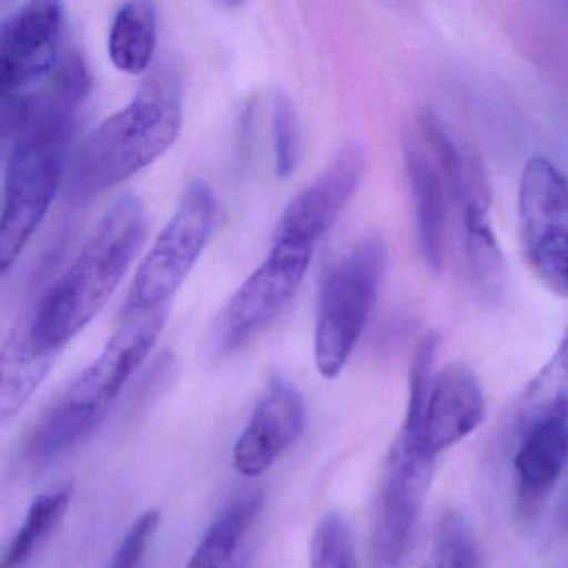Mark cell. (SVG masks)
<instances>
[{
	"mask_svg": "<svg viewBox=\"0 0 568 568\" xmlns=\"http://www.w3.org/2000/svg\"><path fill=\"white\" fill-rule=\"evenodd\" d=\"M89 75L78 54L36 91L2 99L4 204L0 221L2 271L18 261L65 179L69 149Z\"/></svg>",
	"mask_w": 568,
	"mask_h": 568,
	"instance_id": "cell-1",
	"label": "cell"
},
{
	"mask_svg": "<svg viewBox=\"0 0 568 568\" xmlns=\"http://www.w3.org/2000/svg\"><path fill=\"white\" fill-rule=\"evenodd\" d=\"M145 231L148 214L141 199H119L18 334L38 354L58 357L108 304L138 257Z\"/></svg>",
	"mask_w": 568,
	"mask_h": 568,
	"instance_id": "cell-2",
	"label": "cell"
},
{
	"mask_svg": "<svg viewBox=\"0 0 568 568\" xmlns=\"http://www.w3.org/2000/svg\"><path fill=\"white\" fill-rule=\"evenodd\" d=\"M184 95L172 65L155 69L125 108L105 119L72 159L69 199L89 202L144 171L178 141Z\"/></svg>",
	"mask_w": 568,
	"mask_h": 568,
	"instance_id": "cell-3",
	"label": "cell"
},
{
	"mask_svg": "<svg viewBox=\"0 0 568 568\" xmlns=\"http://www.w3.org/2000/svg\"><path fill=\"white\" fill-rule=\"evenodd\" d=\"M165 318L168 307L122 314L121 325L98 358L75 375L39 415L28 440L32 457H58L101 427L122 388L158 342Z\"/></svg>",
	"mask_w": 568,
	"mask_h": 568,
	"instance_id": "cell-4",
	"label": "cell"
},
{
	"mask_svg": "<svg viewBox=\"0 0 568 568\" xmlns=\"http://www.w3.org/2000/svg\"><path fill=\"white\" fill-rule=\"evenodd\" d=\"M387 258L384 239L372 234L325 272L314 334L315 367L322 377H337L351 358L374 312Z\"/></svg>",
	"mask_w": 568,
	"mask_h": 568,
	"instance_id": "cell-5",
	"label": "cell"
},
{
	"mask_svg": "<svg viewBox=\"0 0 568 568\" xmlns=\"http://www.w3.org/2000/svg\"><path fill=\"white\" fill-rule=\"evenodd\" d=\"M217 201L205 182L185 189L174 214L139 265L122 314L165 308L214 232Z\"/></svg>",
	"mask_w": 568,
	"mask_h": 568,
	"instance_id": "cell-6",
	"label": "cell"
},
{
	"mask_svg": "<svg viewBox=\"0 0 568 568\" xmlns=\"http://www.w3.org/2000/svg\"><path fill=\"white\" fill-rule=\"evenodd\" d=\"M517 212L525 262L548 291L568 297L567 175L548 159H528Z\"/></svg>",
	"mask_w": 568,
	"mask_h": 568,
	"instance_id": "cell-7",
	"label": "cell"
},
{
	"mask_svg": "<svg viewBox=\"0 0 568 568\" xmlns=\"http://www.w3.org/2000/svg\"><path fill=\"white\" fill-rule=\"evenodd\" d=\"M314 251L272 242L267 257L222 308L212 348L225 357L251 344L288 307L311 267Z\"/></svg>",
	"mask_w": 568,
	"mask_h": 568,
	"instance_id": "cell-8",
	"label": "cell"
},
{
	"mask_svg": "<svg viewBox=\"0 0 568 568\" xmlns=\"http://www.w3.org/2000/svg\"><path fill=\"white\" fill-rule=\"evenodd\" d=\"M435 457L398 432L388 452L375 504L371 551L375 568H395L405 557L434 477Z\"/></svg>",
	"mask_w": 568,
	"mask_h": 568,
	"instance_id": "cell-9",
	"label": "cell"
},
{
	"mask_svg": "<svg viewBox=\"0 0 568 568\" xmlns=\"http://www.w3.org/2000/svg\"><path fill=\"white\" fill-rule=\"evenodd\" d=\"M64 8L36 0L6 16L0 28V98L28 94L58 71Z\"/></svg>",
	"mask_w": 568,
	"mask_h": 568,
	"instance_id": "cell-10",
	"label": "cell"
},
{
	"mask_svg": "<svg viewBox=\"0 0 568 568\" xmlns=\"http://www.w3.org/2000/svg\"><path fill=\"white\" fill-rule=\"evenodd\" d=\"M367 165L361 142H348L314 182L302 189L282 212L272 242L317 248L357 192Z\"/></svg>",
	"mask_w": 568,
	"mask_h": 568,
	"instance_id": "cell-11",
	"label": "cell"
},
{
	"mask_svg": "<svg viewBox=\"0 0 568 568\" xmlns=\"http://www.w3.org/2000/svg\"><path fill=\"white\" fill-rule=\"evenodd\" d=\"M484 417L485 397L477 375L464 362H452L435 375L417 427L400 432L425 454L437 457L468 437Z\"/></svg>",
	"mask_w": 568,
	"mask_h": 568,
	"instance_id": "cell-12",
	"label": "cell"
},
{
	"mask_svg": "<svg viewBox=\"0 0 568 568\" xmlns=\"http://www.w3.org/2000/svg\"><path fill=\"white\" fill-rule=\"evenodd\" d=\"M304 398L284 378H274L255 404L254 412L235 442L234 467L244 477L267 471L304 434Z\"/></svg>",
	"mask_w": 568,
	"mask_h": 568,
	"instance_id": "cell-13",
	"label": "cell"
},
{
	"mask_svg": "<svg viewBox=\"0 0 568 568\" xmlns=\"http://www.w3.org/2000/svg\"><path fill=\"white\" fill-rule=\"evenodd\" d=\"M568 462V422H541L520 430L514 470L517 507L534 515L547 500Z\"/></svg>",
	"mask_w": 568,
	"mask_h": 568,
	"instance_id": "cell-14",
	"label": "cell"
},
{
	"mask_svg": "<svg viewBox=\"0 0 568 568\" xmlns=\"http://www.w3.org/2000/svg\"><path fill=\"white\" fill-rule=\"evenodd\" d=\"M404 162L422 257L428 268L440 272L444 268L447 237V182L417 139L408 138L405 141Z\"/></svg>",
	"mask_w": 568,
	"mask_h": 568,
	"instance_id": "cell-15",
	"label": "cell"
},
{
	"mask_svg": "<svg viewBox=\"0 0 568 568\" xmlns=\"http://www.w3.org/2000/svg\"><path fill=\"white\" fill-rule=\"evenodd\" d=\"M262 505L261 491L234 498L205 531L185 568L247 567L245 541L261 515Z\"/></svg>",
	"mask_w": 568,
	"mask_h": 568,
	"instance_id": "cell-16",
	"label": "cell"
},
{
	"mask_svg": "<svg viewBox=\"0 0 568 568\" xmlns=\"http://www.w3.org/2000/svg\"><path fill=\"white\" fill-rule=\"evenodd\" d=\"M158 9L148 0L125 2L109 29V58L118 71L138 75L148 71L158 49Z\"/></svg>",
	"mask_w": 568,
	"mask_h": 568,
	"instance_id": "cell-17",
	"label": "cell"
},
{
	"mask_svg": "<svg viewBox=\"0 0 568 568\" xmlns=\"http://www.w3.org/2000/svg\"><path fill=\"white\" fill-rule=\"evenodd\" d=\"M518 430L541 422H568V325L550 361L518 402Z\"/></svg>",
	"mask_w": 568,
	"mask_h": 568,
	"instance_id": "cell-18",
	"label": "cell"
},
{
	"mask_svg": "<svg viewBox=\"0 0 568 568\" xmlns=\"http://www.w3.org/2000/svg\"><path fill=\"white\" fill-rule=\"evenodd\" d=\"M55 358L38 354L16 332L2 351V377H0V418L14 417L36 388L44 381Z\"/></svg>",
	"mask_w": 568,
	"mask_h": 568,
	"instance_id": "cell-19",
	"label": "cell"
},
{
	"mask_svg": "<svg viewBox=\"0 0 568 568\" xmlns=\"http://www.w3.org/2000/svg\"><path fill=\"white\" fill-rule=\"evenodd\" d=\"M72 488L44 491L32 500L24 521L2 558V568H22L64 520L71 505Z\"/></svg>",
	"mask_w": 568,
	"mask_h": 568,
	"instance_id": "cell-20",
	"label": "cell"
},
{
	"mask_svg": "<svg viewBox=\"0 0 568 568\" xmlns=\"http://www.w3.org/2000/svg\"><path fill=\"white\" fill-rule=\"evenodd\" d=\"M462 219L471 271L481 285L495 287L504 275V261L488 221V201H474L462 205Z\"/></svg>",
	"mask_w": 568,
	"mask_h": 568,
	"instance_id": "cell-21",
	"label": "cell"
},
{
	"mask_svg": "<svg viewBox=\"0 0 568 568\" xmlns=\"http://www.w3.org/2000/svg\"><path fill=\"white\" fill-rule=\"evenodd\" d=\"M420 568H485L470 521L448 511L438 521L430 554Z\"/></svg>",
	"mask_w": 568,
	"mask_h": 568,
	"instance_id": "cell-22",
	"label": "cell"
},
{
	"mask_svg": "<svg viewBox=\"0 0 568 568\" xmlns=\"http://www.w3.org/2000/svg\"><path fill=\"white\" fill-rule=\"evenodd\" d=\"M308 561L311 568H361L351 527L337 511L318 520L312 535Z\"/></svg>",
	"mask_w": 568,
	"mask_h": 568,
	"instance_id": "cell-23",
	"label": "cell"
},
{
	"mask_svg": "<svg viewBox=\"0 0 568 568\" xmlns=\"http://www.w3.org/2000/svg\"><path fill=\"white\" fill-rule=\"evenodd\" d=\"M272 132L275 174L278 179H288L301 164L302 135L297 111L287 95L278 94L275 98Z\"/></svg>",
	"mask_w": 568,
	"mask_h": 568,
	"instance_id": "cell-24",
	"label": "cell"
},
{
	"mask_svg": "<svg viewBox=\"0 0 568 568\" xmlns=\"http://www.w3.org/2000/svg\"><path fill=\"white\" fill-rule=\"evenodd\" d=\"M437 335L430 334L418 344L410 368V385H408L407 414L404 425L407 430H414L424 414L432 384H434V362L437 354Z\"/></svg>",
	"mask_w": 568,
	"mask_h": 568,
	"instance_id": "cell-25",
	"label": "cell"
},
{
	"mask_svg": "<svg viewBox=\"0 0 568 568\" xmlns=\"http://www.w3.org/2000/svg\"><path fill=\"white\" fill-rule=\"evenodd\" d=\"M161 520L162 515L158 508L145 510L122 538L109 568H139L152 538L158 534Z\"/></svg>",
	"mask_w": 568,
	"mask_h": 568,
	"instance_id": "cell-26",
	"label": "cell"
},
{
	"mask_svg": "<svg viewBox=\"0 0 568 568\" xmlns=\"http://www.w3.org/2000/svg\"><path fill=\"white\" fill-rule=\"evenodd\" d=\"M561 525H564L565 530L568 531V488L565 491L564 504H561Z\"/></svg>",
	"mask_w": 568,
	"mask_h": 568,
	"instance_id": "cell-27",
	"label": "cell"
}]
</instances>
